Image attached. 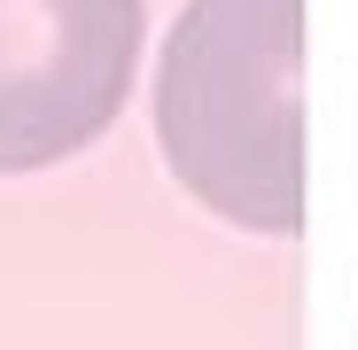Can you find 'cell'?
Wrapping results in <instances>:
<instances>
[{"label":"cell","instance_id":"7a4b0ae2","mask_svg":"<svg viewBox=\"0 0 358 350\" xmlns=\"http://www.w3.org/2000/svg\"><path fill=\"white\" fill-rule=\"evenodd\" d=\"M141 63V0H0V171L109 133Z\"/></svg>","mask_w":358,"mask_h":350},{"label":"cell","instance_id":"6da1fadb","mask_svg":"<svg viewBox=\"0 0 358 350\" xmlns=\"http://www.w3.org/2000/svg\"><path fill=\"white\" fill-rule=\"evenodd\" d=\"M304 0H187L156 71V140L218 218L304 226Z\"/></svg>","mask_w":358,"mask_h":350}]
</instances>
